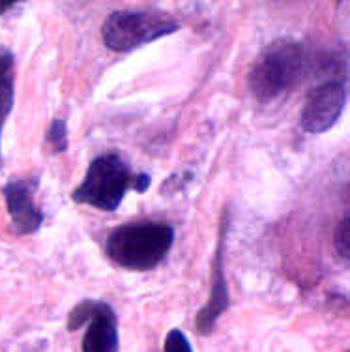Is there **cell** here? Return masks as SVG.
Instances as JSON below:
<instances>
[{
    "label": "cell",
    "instance_id": "cell-1",
    "mask_svg": "<svg viewBox=\"0 0 350 352\" xmlns=\"http://www.w3.org/2000/svg\"><path fill=\"white\" fill-rule=\"evenodd\" d=\"M175 244V229L163 221L124 223L111 230L105 253L115 264L133 272L155 268Z\"/></svg>",
    "mask_w": 350,
    "mask_h": 352
},
{
    "label": "cell",
    "instance_id": "cell-2",
    "mask_svg": "<svg viewBox=\"0 0 350 352\" xmlns=\"http://www.w3.org/2000/svg\"><path fill=\"white\" fill-rule=\"evenodd\" d=\"M305 74V49L300 41H272L250 72L251 94L261 103L274 102L302 81Z\"/></svg>",
    "mask_w": 350,
    "mask_h": 352
},
{
    "label": "cell",
    "instance_id": "cell-3",
    "mask_svg": "<svg viewBox=\"0 0 350 352\" xmlns=\"http://www.w3.org/2000/svg\"><path fill=\"white\" fill-rule=\"evenodd\" d=\"M135 175L118 154H101L88 165L83 182L72 193L77 204H88L101 212H115L126 191L133 190Z\"/></svg>",
    "mask_w": 350,
    "mask_h": 352
},
{
    "label": "cell",
    "instance_id": "cell-4",
    "mask_svg": "<svg viewBox=\"0 0 350 352\" xmlns=\"http://www.w3.org/2000/svg\"><path fill=\"white\" fill-rule=\"evenodd\" d=\"M180 25L173 17L157 12H113L103 27L101 38L115 53H129L150 41L175 34Z\"/></svg>",
    "mask_w": 350,
    "mask_h": 352
},
{
    "label": "cell",
    "instance_id": "cell-5",
    "mask_svg": "<svg viewBox=\"0 0 350 352\" xmlns=\"http://www.w3.org/2000/svg\"><path fill=\"white\" fill-rule=\"evenodd\" d=\"M347 103V92L341 82L328 81L313 88L303 103L300 124L307 133H324L336 126Z\"/></svg>",
    "mask_w": 350,
    "mask_h": 352
},
{
    "label": "cell",
    "instance_id": "cell-6",
    "mask_svg": "<svg viewBox=\"0 0 350 352\" xmlns=\"http://www.w3.org/2000/svg\"><path fill=\"white\" fill-rule=\"evenodd\" d=\"M225 229H227V221H221L217 250L214 255V263H212V287H210L208 302L201 311L197 313L195 318V328L201 336H210L214 332L217 318L221 317L230 305L229 283H227L225 263H223V258H225V253H223L225 251Z\"/></svg>",
    "mask_w": 350,
    "mask_h": 352
},
{
    "label": "cell",
    "instance_id": "cell-7",
    "mask_svg": "<svg viewBox=\"0 0 350 352\" xmlns=\"http://www.w3.org/2000/svg\"><path fill=\"white\" fill-rule=\"evenodd\" d=\"M36 190H38V178L12 180L2 190L14 229L19 234H32L43 223V212L34 203Z\"/></svg>",
    "mask_w": 350,
    "mask_h": 352
},
{
    "label": "cell",
    "instance_id": "cell-8",
    "mask_svg": "<svg viewBox=\"0 0 350 352\" xmlns=\"http://www.w3.org/2000/svg\"><path fill=\"white\" fill-rule=\"evenodd\" d=\"M83 352H118V322L107 302L94 300L92 315L83 338Z\"/></svg>",
    "mask_w": 350,
    "mask_h": 352
},
{
    "label": "cell",
    "instance_id": "cell-9",
    "mask_svg": "<svg viewBox=\"0 0 350 352\" xmlns=\"http://www.w3.org/2000/svg\"><path fill=\"white\" fill-rule=\"evenodd\" d=\"M15 102V60L12 51L0 49V139Z\"/></svg>",
    "mask_w": 350,
    "mask_h": 352
},
{
    "label": "cell",
    "instance_id": "cell-10",
    "mask_svg": "<svg viewBox=\"0 0 350 352\" xmlns=\"http://www.w3.org/2000/svg\"><path fill=\"white\" fill-rule=\"evenodd\" d=\"M47 141L51 142L54 152H66L67 150V124L64 118H54L47 131Z\"/></svg>",
    "mask_w": 350,
    "mask_h": 352
},
{
    "label": "cell",
    "instance_id": "cell-11",
    "mask_svg": "<svg viewBox=\"0 0 350 352\" xmlns=\"http://www.w3.org/2000/svg\"><path fill=\"white\" fill-rule=\"evenodd\" d=\"M333 245L336 251L343 258H350V214L341 219L333 234Z\"/></svg>",
    "mask_w": 350,
    "mask_h": 352
},
{
    "label": "cell",
    "instance_id": "cell-12",
    "mask_svg": "<svg viewBox=\"0 0 350 352\" xmlns=\"http://www.w3.org/2000/svg\"><path fill=\"white\" fill-rule=\"evenodd\" d=\"M163 352H193V349H191V343L186 338V333L175 328L165 338V349H163Z\"/></svg>",
    "mask_w": 350,
    "mask_h": 352
},
{
    "label": "cell",
    "instance_id": "cell-13",
    "mask_svg": "<svg viewBox=\"0 0 350 352\" xmlns=\"http://www.w3.org/2000/svg\"><path fill=\"white\" fill-rule=\"evenodd\" d=\"M150 188V176L149 175H137L133 180V190L137 193H144Z\"/></svg>",
    "mask_w": 350,
    "mask_h": 352
},
{
    "label": "cell",
    "instance_id": "cell-14",
    "mask_svg": "<svg viewBox=\"0 0 350 352\" xmlns=\"http://www.w3.org/2000/svg\"><path fill=\"white\" fill-rule=\"evenodd\" d=\"M14 6H15V2H0V15L10 12Z\"/></svg>",
    "mask_w": 350,
    "mask_h": 352
},
{
    "label": "cell",
    "instance_id": "cell-15",
    "mask_svg": "<svg viewBox=\"0 0 350 352\" xmlns=\"http://www.w3.org/2000/svg\"><path fill=\"white\" fill-rule=\"evenodd\" d=\"M349 352H350V351H349Z\"/></svg>",
    "mask_w": 350,
    "mask_h": 352
}]
</instances>
